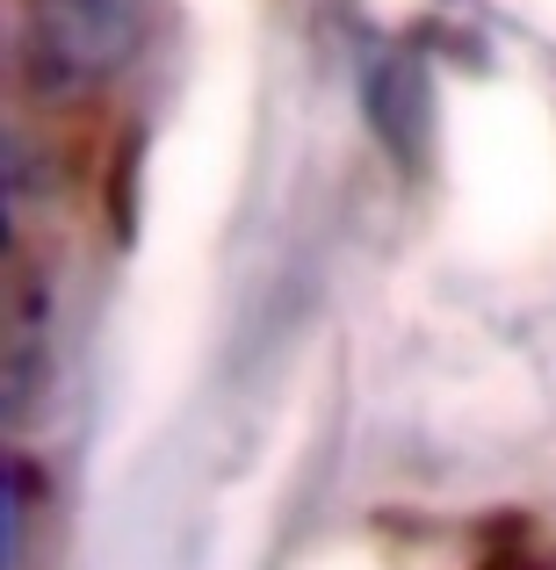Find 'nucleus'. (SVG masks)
Here are the masks:
<instances>
[{"mask_svg": "<svg viewBox=\"0 0 556 570\" xmlns=\"http://www.w3.org/2000/svg\"><path fill=\"white\" fill-rule=\"evenodd\" d=\"M37 491H43V476L14 455L8 462V505H0V520H8V549H0V563H8V570H22V557H29V513H37Z\"/></svg>", "mask_w": 556, "mask_h": 570, "instance_id": "nucleus-4", "label": "nucleus"}, {"mask_svg": "<svg viewBox=\"0 0 556 570\" xmlns=\"http://www.w3.org/2000/svg\"><path fill=\"white\" fill-rule=\"evenodd\" d=\"M369 116L383 124L390 153H419V138L404 130V116L427 130V80H419L412 58H383V66H375V80H369Z\"/></svg>", "mask_w": 556, "mask_h": 570, "instance_id": "nucleus-3", "label": "nucleus"}, {"mask_svg": "<svg viewBox=\"0 0 556 570\" xmlns=\"http://www.w3.org/2000/svg\"><path fill=\"white\" fill-rule=\"evenodd\" d=\"M145 29V0H29L22 72L43 101H66L101 87Z\"/></svg>", "mask_w": 556, "mask_h": 570, "instance_id": "nucleus-1", "label": "nucleus"}, {"mask_svg": "<svg viewBox=\"0 0 556 570\" xmlns=\"http://www.w3.org/2000/svg\"><path fill=\"white\" fill-rule=\"evenodd\" d=\"M43 325H51V296L14 267V296H8V412L22 419L29 390H37V347H43Z\"/></svg>", "mask_w": 556, "mask_h": 570, "instance_id": "nucleus-2", "label": "nucleus"}]
</instances>
